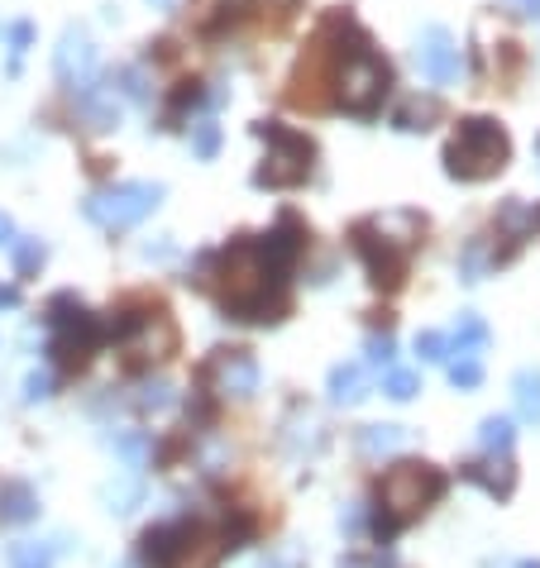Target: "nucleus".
I'll return each mask as SVG.
<instances>
[{
	"instance_id": "nucleus-1",
	"label": "nucleus",
	"mask_w": 540,
	"mask_h": 568,
	"mask_svg": "<svg viewBox=\"0 0 540 568\" xmlns=\"http://www.w3.org/2000/svg\"><path fill=\"white\" fill-rule=\"evenodd\" d=\"M221 306L239 320H278L282 311V277L263 253V239H239L221 253Z\"/></svg>"
},
{
	"instance_id": "nucleus-2",
	"label": "nucleus",
	"mask_w": 540,
	"mask_h": 568,
	"mask_svg": "<svg viewBox=\"0 0 540 568\" xmlns=\"http://www.w3.org/2000/svg\"><path fill=\"white\" fill-rule=\"evenodd\" d=\"M445 492V474L440 468L422 464V458H406V464H392L378 482V521H374V535L388 545L402 526H412L426 506L440 502Z\"/></svg>"
},
{
	"instance_id": "nucleus-3",
	"label": "nucleus",
	"mask_w": 540,
	"mask_h": 568,
	"mask_svg": "<svg viewBox=\"0 0 540 568\" xmlns=\"http://www.w3.org/2000/svg\"><path fill=\"white\" fill-rule=\"evenodd\" d=\"M330 87L335 101L350 115H374L392 91V72L388 63L368 48V39L359 29H350V43L335 48V67H330Z\"/></svg>"
},
{
	"instance_id": "nucleus-4",
	"label": "nucleus",
	"mask_w": 540,
	"mask_h": 568,
	"mask_svg": "<svg viewBox=\"0 0 540 568\" xmlns=\"http://www.w3.org/2000/svg\"><path fill=\"white\" fill-rule=\"evenodd\" d=\"M512 159V139L498 119L469 115L460 119L454 139L445 143V173L460 177V182H484V177H498Z\"/></svg>"
},
{
	"instance_id": "nucleus-5",
	"label": "nucleus",
	"mask_w": 540,
	"mask_h": 568,
	"mask_svg": "<svg viewBox=\"0 0 540 568\" xmlns=\"http://www.w3.org/2000/svg\"><path fill=\"white\" fill-rule=\"evenodd\" d=\"M215 554H221V545L197 521H163V526L143 530V540H139L143 568H211Z\"/></svg>"
},
{
	"instance_id": "nucleus-6",
	"label": "nucleus",
	"mask_w": 540,
	"mask_h": 568,
	"mask_svg": "<svg viewBox=\"0 0 540 568\" xmlns=\"http://www.w3.org/2000/svg\"><path fill=\"white\" fill-rule=\"evenodd\" d=\"M254 135L268 143V159L259 167V187H302L311 177V159H316L311 139L278 125V119H263Z\"/></svg>"
},
{
	"instance_id": "nucleus-7",
	"label": "nucleus",
	"mask_w": 540,
	"mask_h": 568,
	"mask_svg": "<svg viewBox=\"0 0 540 568\" xmlns=\"http://www.w3.org/2000/svg\"><path fill=\"white\" fill-rule=\"evenodd\" d=\"M48 325H53V340H48L53 364L87 368V358L101 349V325H96V316H87L72 296H58L53 306H48Z\"/></svg>"
},
{
	"instance_id": "nucleus-8",
	"label": "nucleus",
	"mask_w": 540,
	"mask_h": 568,
	"mask_svg": "<svg viewBox=\"0 0 540 568\" xmlns=\"http://www.w3.org/2000/svg\"><path fill=\"white\" fill-rule=\"evenodd\" d=\"M159 201H163L159 182H115V187L91 191L81 211H87V220H96L101 229H129V225H139Z\"/></svg>"
},
{
	"instance_id": "nucleus-9",
	"label": "nucleus",
	"mask_w": 540,
	"mask_h": 568,
	"mask_svg": "<svg viewBox=\"0 0 540 568\" xmlns=\"http://www.w3.org/2000/svg\"><path fill=\"white\" fill-rule=\"evenodd\" d=\"M354 249H359V258H364V268H368V282L374 287H402V277H406V249L398 244V239H388V235H378L374 225H359L354 229Z\"/></svg>"
},
{
	"instance_id": "nucleus-10",
	"label": "nucleus",
	"mask_w": 540,
	"mask_h": 568,
	"mask_svg": "<svg viewBox=\"0 0 540 568\" xmlns=\"http://www.w3.org/2000/svg\"><path fill=\"white\" fill-rule=\"evenodd\" d=\"M206 382L221 396H254L259 392V358L249 349H215L206 364Z\"/></svg>"
},
{
	"instance_id": "nucleus-11",
	"label": "nucleus",
	"mask_w": 540,
	"mask_h": 568,
	"mask_svg": "<svg viewBox=\"0 0 540 568\" xmlns=\"http://www.w3.org/2000/svg\"><path fill=\"white\" fill-rule=\"evenodd\" d=\"M53 72H58V81H63L72 96L91 87V77H96V43L87 39V29H63L58 53H53Z\"/></svg>"
},
{
	"instance_id": "nucleus-12",
	"label": "nucleus",
	"mask_w": 540,
	"mask_h": 568,
	"mask_svg": "<svg viewBox=\"0 0 540 568\" xmlns=\"http://www.w3.org/2000/svg\"><path fill=\"white\" fill-rule=\"evenodd\" d=\"M416 67H422V77L436 81V87L460 81V43L450 39V29H440V24L422 29V39H416Z\"/></svg>"
},
{
	"instance_id": "nucleus-13",
	"label": "nucleus",
	"mask_w": 540,
	"mask_h": 568,
	"mask_svg": "<svg viewBox=\"0 0 540 568\" xmlns=\"http://www.w3.org/2000/svg\"><path fill=\"white\" fill-rule=\"evenodd\" d=\"M39 521V492L20 478L0 482V526H29Z\"/></svg>"
},
{
	"instance_id": "nucleus-14",
	"label": "nucleus",
	"mask_w": 540,
	"mask_h": 568,
	"mask_svg": "<svg viewBox=\"0 0 540 568\" xmlns=\"http://www.w3.org/2000/svg\"><path fill=\"white\" fill-rule=\"evenodd\" d=\"M77 105H81V115H87V125L91 129H115L120 125V101H115V87L105 91V87H91L87 91H77Z\"/></svg>"
},
{
	"instance_id": "nucleus-15",
	"label": "nucleus",
	"mask_w": 540,
	"mask_h": 568,
	"mask_svg": "<svg viewBox=\"0 0 540 568\" xmlns=\"http://www.w3.org/2000/svg\"><path fill=\"white\" fill-rule=\"evenodd\" d=\"M364 396H368V387H364V373H359L354 364L330 368V402L335 406H359Z\"/></svg>"
},
{
	"instance_id": "nucleus-16",
	"label": "nucleus",
	"mask_w": 540,
	"mask_h": 568,
	"mask_svg": "<svg viewBox=\"0 0 540 568\" xmlns=\"http://www.w3.org/2000/svg\"><path fill=\"white\" fill-rule=\"evenodd\" d=\"M512 392H517V411H522V420L540 426V368H522L517 378H512Z\"/></svg>"
},
{
	"instance_id": "nucleus-17",
	"label": "nucleus",
	"mask_w": 540,
	"mask_h": 568,
	"mask_svg": "<svg viewBox=\"0 0 540 568\" xmlns=\"http://www.w3.org/2000/svg\"><path fill=\"white\" fill-rule=\"evenodd\" d=\"M512 440H517V430H512V420H507V416H488L484 426H478V444H484L488 454H502V458H507Z\"/></svg>"
},
{
	"instance_id": "nucleus-18",
	"label": "nucleus",
	"mask_w": 540,
	"mask_h": 568,
	"mask_svg": "<svg viewBox=\"0 0 540 568\" xmlns=\"http://www.w3.org/2000/svg\"><path fill=\"white\" fill-rule=\"evenodd\" d=\"M488 344V325L478 320V316H469L464 311L460 316V330H454V344H450V354H478V349Z\"/></svg>"
},
{
	"instance_id": "nucleus-19",
	"label": "nucleus",
	"mask_w": 540,
	"mask_h": 568,
	"mask_svg": "<svg viewBox=\"0 0 540 568\" xmlns=\"http://www.w3.org/2000/svg\"><path fill=\"white\" fill-rule=\"evenodd\" d=\"M402 426H368L364 434H359V450H364L368 458H378V454H392L402 444Z\"/></svg>"
},
{
	"instance_id": "nucleus-20",
	"label": "nucleus",
	"mask_w": 540,
	"mask_h": 568,
	"mask_svg": "<svg viewBox=\"0 0 540 568\" xmlns=\"http://www.w3.org/2000/svg\"><path fill=\"white\" fill-rule=\"evenodd\" d=\"M10 568H53V545L20 540V545H10Z\"/></svg>"
},
{
	"instance_id": "nucleus-21",
	"label": "nucleus",
	"mask_w": 540,
	"mask_h": 568,
	"mask_svg": "<svg viewBox=\"0 0 540 568\" xmlns=\"http://www.w3.org/2000/svg\"><path fill=\"white\" fill-rule=\"evenodd\" d=\"M10 249H15V273L20 277H34L43 268V258H48V249L39 244V239H15Z\"/></svg>"
},
{
	"instance_id": "nucleus-22",
	"label": "nucleus",
	"mask_w": 540,
	"mask_h": 568,
	"mask_svg": "<svg viewBox=\"0 0 540 568\" xmlns=\"http://www.w3.org/2000/svg\"><path fill=\"white\" fill-rule=\"evenodd\" d=\"M484 382V364H478V354H460L450 364V387H460V392H474V387Z\"/></svg>"
},
{
	"instance_id": "nucleus-23",
	"label": "nucleus",
	"mask_w": 540,
	"mask_h": 568,
	"mask_svg": "<svg viewBox=\"0 0 540 568\" xmlns=\"http://www.w3.org/2000/svg\"><path fill=\"white\" fill-rule=\"evenodd\" d=\"M382 392L392 396V402H412L416 392H422V378L406 368H388V382H382Z\"/></svg>"
},
{
	"instance_id": "nucleus-24",
	"label": "nucleus",
	"mask_w": 540,
	"mask_h": 568,
	"mask_svg": "<svg viewBox=\"0 0 540 568\" xmlns=\"http://www.w3.org/2000/svg\"><path fill=\"white\" fill-rule=\"evenodd\" d=\"M416 354H422V364H445L450 340L440 330H422V335H416Z\"/></svg>"
},
{
	"instance_id": "nucleus-25",
	"label": "nucleus",
	"mask_w": 540,
	"mask_h": 568,
	"mask_svg": "<svg viewBox=\"0 0 540 568\" xmlns=\"http://www.w3.org/2000/svg\"><path fill=\"white\" fill-rule=\"evenodd\" d=\"M191 149H197V159H215V149H221V125H211V119L191 125Z\"/></svg>"
},
{
	"instance_id": "nucleus-26",
	"label": "nucleus",
	"mask_w": 540,
	"mask_h": 568,
	"mask_svg": "<svg viewBox=\"0 0 540 568\" xmlns=\"http://www.w3.org/2000/svg\"><path fill=\"white\" fill-rule=\"evenodd\" d=\"M368 358H374V364H382V368H392V358H398V344H392V335H374V340H368Z\"/></svg>"
},
{
	"instance_id": "nucleus-27",
	"label": "nucleus",
	"mask_w": 540,
	"mask_h": 568,
	"mask_svg": "<svg viewBox=\"0 0 540 568\" xmlns=\"http://www.w3.org/2000/svg\"><path fill=\"white\" fill-rule=\"evenodd\" d=\"M43 396H53V378L48 373H29L24 378V402H43Z\"/></svg>"
},
{
	"instance_id": "nucleus-28",
	"label": "nucleus",
	"mask_w": 540,
	"mask_h": 568,
	"mask_svg": "<svg viewBox=\"0 0 540 568\" xmlns=\"http://www.w3.org/2000/svg\"><path fill=\"white\" fill-rule=\"evenodd\" d=\"M167 402H173V387H167V382L143 387V396H139V406H143V411H163Z\"/></svg>"
},
{
	"instance_id": "nucleus-29",
	"label": "nucleus",
	"mask_w": 540,
	"mask_h": 568,
	"mask_svg": "<svg viewBox=\"0 0 540 568\" xmlns=\"http://www.w3.org/2000/svg\"><path fill=\"white\" fill-rule=\"evenodd\" d=\"M426 119H430V105H406V111H398V129H426Z\"/></svg>"
},
{
	"instance_id": "nucleus-30",
	"label": "nucleus",
	"mask_w": 540,
	"mask_h": 568,
	"mask_svg": "<svg viewBox=\"0 0 540 568\" xmlns=\"http://www.w3.org/2000/svg\"><path fill=\"white\" fill-rule=\"evenodd\" d=\"M297 5H302V0H259V10L263 15H273V20H287Z\"/></svg>"
},
{
	"instance_id": "nucleus-31",
	"label": "nucleus",
	"mask_w": 540,
	"mask_h": 568,
	"mask_svg": "<svg viewBox=\"0 0 540 568\" xmlns=\"http://www.w3.org/2000/svg\"><path fill=\"white\" fill-rule=\"evenodd\" d=\"M29 39H34V29H29V24H10V43H15V48H10V53H24V48H29Z\"/></svg>"
},
{
	"instance_id": "nucleus-32",
	"label": "nucleus",
	"mask_w": 540,
	"mask_h": 568,
	"mask_svg": "<svg viewBox=\"0 0 540 568\" xmlns=\"http://www.w3.org/2000/svg\"><path fill=\"white\" fill-rule=\"evenodd\" d=\"M120 454H125L129 464H139V458H143V434H129V440H120Z\"/></svg>"
},
{
	"instance_id": "nucleus-33",
	"label": "nucleus",
	"mask_w": 540,
	"mask_h": 568,
	"mask_svg": "<svg viewBox=\"0 0 540 568\" xmlns=\"http://www.w3.org/2000/svg\"><path fill=\"white\" fill-rule=\"evenodd\" d=\"M10 244H15V220L0 211V249H10Z\"/></svg>"
},
{
	"instance_id": "nucleus-34",
	"label": "nucleus",
	"mask_w": 540,
	"mask_h": 568,
	"mask_svg": "<svg viewBox=\"0 0 540 568\" xmlns=\"http://www.w3.org/2000/svg\"><path fill=\"white\" fill-rule=\"evenodd\" d=\"M15 301H20L15 287H0V306H15Z\"/></svg>"
},
{
	"instance_id": "nucleus-35",
	"label": "nucleus",
	"mask_w": 540,
	"mask_h": 568,
	"mask_svg": "<svg viewBox=\"0 0 540 568\" xmlns=\"http://www.w3.org/2000/svg\"><path fill=\"white\" fill-rule=\"evenodd\" d=\"M517 10L522 15H540V0H517Z\"/></svg>"
},
{
	"instance_id": "nucleus-36",
	"label": "nucleus",
	"mask_w": 540,
	"mask_h": 568,
	"mask_svg": "<svg viewBox=\"0 0 540 568\" xmlns=\"http://www.w3.org/2000/svg\"><path fill=\"white\" fill-rule=\"evenodd\" d=\"M149 5H153V10H173L177 0H149Z\"/></svg>"
},
{
	"instance_id": "nucleus-37",
	"label": "nucleus",
	"mask_w": 540,
	"mask_h": 568,
	"mask_svg": "<svg viewBox=\"0 0 540 568\" xmlns=\"http://www.w3.org/2000/svg\"><path fill=\"white\" fill-rule=\"evenodd\" d=\"M259 568H282V564H278V559H263V564H259Z\"/></svg>"
},
{
	"instance_id": "nucleus-38",
	"label": "nucleus",
	"mask_w": 540,
	"mask_h": 568,
	"mask_svg": "<svg viewBox=\"0 0 540 568\" xmlns=\"http://www.w3.org/2000/svg\"><path fill=\"white\" fill-rule=\"evenodd\" d=\"M517 568H540V564H536V559H522V564H517Z\"/></svg>"
},
{
	"instance_id": "nucleus-39",
	"label": "nucleus",
	"mask_w": 540,
	"mask_h": 568,
	"mask_svg": "<svg viewBox=\"0 0 540 568\" xmlns=\"http://www.w3.org/2000/svg\"><path fill=\"white\" fill-rule=\"evenodd\" d=\"M125 568H139V564H125Z\"/></svg>"
}]
</instances>
